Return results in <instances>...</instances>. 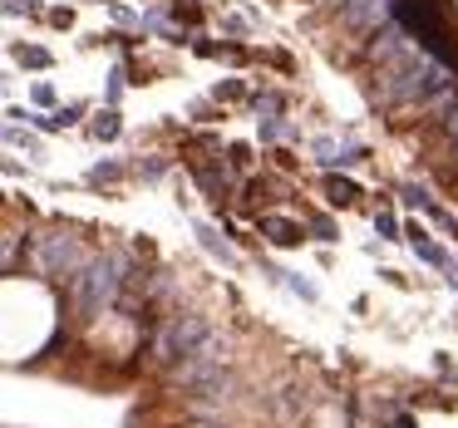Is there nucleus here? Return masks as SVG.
<instances>
[{
    "label": "nucleus",
    "mask_w": 458,
    "mask_h": 428,
    "mask_svg": "<svg viewBox=\"0 0 458 428\" xmlns=\"http://www.w3.org/2000/svg\"><path fill=\"white\" fill-rule=\"evenodd\" d=\"M208 335L212 330L202 315H168L153 330V359H158V365H178V359L188 355V349H198Z\"/></svg>",
    "instance_id": "f257e3e1"
},
{
    "label": "nucleus",
    "mask_w": 458,
    "mask_h": 428,
    "mask_svg": "<svg viewBox=\"0 0 458 428\" xmlns=\"http://www.w3.org/2000/svg\"><path fill=\"white\" fill-rule=\"evenodd\" d=\"M222 365H227V345H222L217 335H208L198 349H188V355L173 365V384H188V389H208L212 379L222 374Z\"/></svg>",
    "instance_id": "f03ea898"
},
{
    "label": "nucleus",
    "mask_w": 458,
    "mask_h": 428,
    "mask_svg": "<svg viewBox=\"0 0 458 428\" xmlns=\"http://www.w3.org/2000/svg\"><path fill=\"white\" fill-rule=\"evenodd\" d=\"M35 271H45V276H80L84 266H89V251H80L74 241H64L60 231H45V237H35Z\"/></svg>",
    "instance_id": "7ed1b4c3"
},
{
    "label": "nucleus",
    "mask_w": 458,
    "mask_h": 428,
    "mask_svg": "<svg viewBox=\"0 0 458 428\" xmlns=\"http://www.w3.org/2000/svg\"><path fill=\"white\" fill-rule=\"evenodd\" d=\"M389 5L394 0H345V21L360 30H379V21H389Z\"/></svg>",
    "instance_id": "20e7f679"
},
{
    "label": "nucleus",
    "mask_w": 458,
    "mask_h": 428,
    "mask_svg": "<svg viewBox=\"0 0 458 428\" xmlns=\"http://www.w3.org/2000/svg\"><path fill=\"white\" fill-rule=\"evenodd\" d=\"M261 231H267L276 247H296V241H301V227L291 217H276V212H267V217H261Z\"/></svg>",
    "instance_id": "39448f33"
},
{
    "label": "nucleus",
    "mask_w": 458,
    "mask_h": 428,
    "mask_svg": "<svg viewBox=\"0 0 458 428\" xmlns=\"http://www.w3.org/2000/svg\"><path fill=\"white\" fill-rule=\"evenodd\" d=\"M198 237H202V247H208L212 256H222V261H227V266H237V251H232V247H227V241H222V237H217V231H212V227H198Z\"/></svg>",
    "instance_id": "423d86ee"
},
{
    "label": "nucleus",
    "mask_w": 458,
    "mask_h": 428,
    "mask_svg": "<svg viewBox=\"0 0 458 428\" xmlns=\"http://www.w3.org/2000/svg\"><path fill=\"white\" fill-rule=\"evenodd\" d=\"M0 261H5V271L21 266V231H5V251H0Z\"/></svg>",
    "instance_id": "0eeeda50"
},
{
    "label": "nucleus",
    "mask_w": 458,
    "mask_h": 428,
    "mask_svg": "<svg viewBox=\"0 0 458 428\" xmlns=\"http://www.w3.org/2000/svg\"><path fill=\"white\" fill-rule=\"evenodd\" d=\"M114 133H119V113H99V119H94V138H114Z\"/></svg>",
    "instance_id": "6e6552de"
},
{
    "label": "nucleus",
    "mask_w": 458,
    "mask_h": 428,
    "mask_svg": "<svg viewBox=\"0 0 458 428\" xmlns=\"http://www.w3.org/2000/svg\"><path fill=\"white\" fill-rule=\"evenodd\" d=\"M360 192H355V182H340V178H330V202H340V207H345V202H355Z\"/></svg>",
    "instance_id": "1a4fd4ad"
},
{
    "label": "nucleus",
    "mask_w": 458,
    "mask_h": 428,
    "mask_svg": "<svg viewBox=\"0 0 458 428\" xmlns=\"http://www.w3.org/2000/svg\"><path fill=\"white\" fill-rule=\"evenodd\" d=\"M286 133H291V123H281L276 113H271V119L261 123V138H286Z\"/></svg>",
    "instance_id": "9d476101"
},
{
    "label": "nucleus",
    "mask_w": 458,
    "mask_h": 428,
    "mask_svg": "<svg viewBox=\"0 0 458 428\" xmlns=\"http://www.w3.org/2000/svg\"><path fill=\"white\" fill-rule=\"evenodd\" d=\"M133 168H139L143 178H163V168H168V163H163V158H148V163H143V158H139Z\"/></svg>",
    "instance_id": "9b49d317"
},
{
    "label": "nucleus",
    "mask_w": 458,
    "mask_h": 428,
    "mask_svg": "<svg viewBox=\"0 0 458 428\" xmlns=\"http://www.w3.org/2000/svg\"><path fill=\"white\" fill-rule=\"evenodd\" d=\"M119 172H123L119 163H99V168H94L89 178H94V182H114V178H119Z\"/></svg>",
    "instance_id": "f8f14e48"
},
{
    "label": "nucleus",
    "mask_w": 458,
    "mask_h": 428,
    "mask_svg": "<svg viewBox=\"0 0 458 428\" xmlns=\"http://www.w3.org/2000/svg\"><path fill=\"white\" fill-rule=\"evenodd\" d=\"M21 64H30V70H45V64H50V55H45V50H21Z\"/></svg>",
    "instance_id": "ddd939ff"
},
{
    "label": "nucleus",
    "mask_w": 458,
    "mask_h": 428,
    "mask_svg": "<svg viewBox=\"0 0 458 428\" xmlns=\"http://www.w3.org/2000/svg\"><path fill=\"white\" fill-rule=\"evenodd\" d=\"M35 15V0H5V15Z\"/></svg>",
    "instance_id": "4468645a"
},
{
    "label": "nucleus",
    "mask_w": 458,
    "mask_h": 428,
    "mask_svg": "<svg viewBox=\"0 0 458 428\" xmlns=\"http://www.w3.org/2000/svg\"><path fill=\"white\" fill-rule=\"evenodd\" d=\"M257 109H261V113H281V99H276V94H261Z\"/></svg>",
    "instance_id": "2eb2a0df"
},
{
    "label": "nucleus",
    "mask_w": 458,
    "mask_h": 428,
    "mask_svg": "<svg viewBox=\"0 0 458 428\" xmlns=\"http://www.w3.org/2000/svg\"><path fill=\"white\" fill-rule=\"evenodd\" d=\"M444 133H448V138L458 143V109H454V113H448V119H444Z\"/></svg>",
    "instance_id": "dca6fc26"
},
{
    "label": "nucleus",
    "mask_w": 458,
    "mask_h": 428,
    "mask_svg": "<svg viewBox=\"0 0 458 428\" xmlns=\"http://www.w3.org/2000/svg\"><path fill=\"white\" fill-rule=\"evenodd\" d=\"M448 271V281H454V286H458V266H444Z\"/></svg>",
    "instance_id": "f3484780"
},
{
    "label": "nucleus",
    "mask_w": 458,
    "mask_h": 428,
    "mask_svg": "<svg viewBox=\"0 0 458 428\" xmlns=\"http://www.w3.org/2000/svg\"><path fill=\"white\" fill-rule=\"evenodd\" d=\"M340 5H345V0H340Z\"/></svg>",
    "instance_id": "a211bd4d"
}]
</instances>
